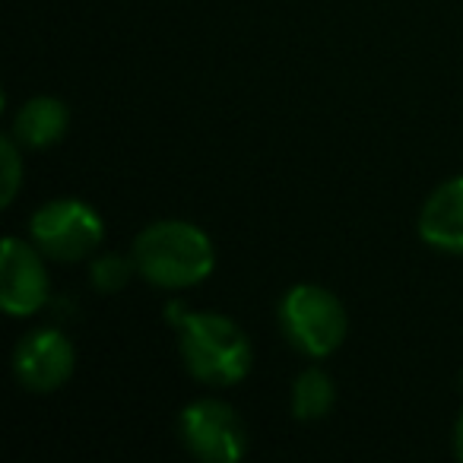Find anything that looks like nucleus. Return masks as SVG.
<instances>
[{"instance_id": "obj_1", "label": "nucleus", "mask_w": 463, "mask_h": 463, "mask_svg": "<svg viewBox=\"0 0 463 463\" xmlns=\"http://www.w3.org/2000/svg\"><path fill=\"white\" fill-rule=\"evenodd\" d=\"M134 267L156 289H191L216 267V248L200 225L187 219H159L140 229L130 248Z\"/></svg>"}, {"instance_id": "obj_2", "label": "nucleus", "mask_w": 463, "mask_h": 463, "mask_svg": "<svg viewBox=\"0 0 463 463\" xmlns=\"http://www.w3.org/2000/svg\"><path fill=\"white\" fill-rule=\"evenodd\" d=\"M178 353L194 381L206 387H232L248 378L254 346L248 334L216 311L178 315Z\"/></svg>"}, {"instance_id": "obj_3", "label": "nucleus", "mask_w": 463, "mask_h": 463, "mask_svg": "<svg viewBox=\"0 0 463 463\" xmlns=\"http://www.w3.org/2000/svg\"><path fill=\"white\" fill-rule=\"evenodd\" d=\"M283 336L308 359H327L349 334V315L330 289L317 283H298L279 298Z\"/></svg>"}, {"instance_id": "obj_4", "label": "nucleus", "mask_w": 463, "mask_h": 463, "mask_svg": "<svg viewBox=\"0 0 463 463\" xmlns=\"http://www.w3.org/2000/svg\"><path fill=\"white\" fill-rule=\"evenodd\" d=\"M29 239L45 258L73 264L86 260L102 248L105 222L86 200L58 197L42 203L29 219Z\"/></svg>"}, {"instance_id": "obj_5", "label": "nucleus", "mask_w": 463, "mask_h": 463, "mask_svg": "<svg viewBox=\"0 0 463 463\" xmlns=\"http://www.w3.org/2000/svg\"><path fill=\"white\" fill-rule=\"evenodd\" d=\"M178 438L187 454L203 463H239L251 448L245 419L216 397H200L181 410Z\"/></svg>"}, {"instance_id": "obj_6", "label": "nucleus", "mask_w": 463, "mask_h": 463, "mask_svg": "<svg viewBox=\"0 0 463 463\" xmlns=\"http://www.w3.org/2000/svg\"><path fill=\"white\" fill-rule=\"evenodd\" d=\"M52 296L45 254L26 239H4L0 248V308L10 317H33Z\"/></svg>"}, {"instance_id": "obj_7", "label": "nucleus", "mask_w": 463, "mask_h": 463, "mask_svg": "<svg viewBox=\"0 0 463 463\" xmlns=\"http://www.w3.org/2000/svg\"><path fill=\"white\" fill-rule=\"evenodd\" d=\"M77 372V349L61 330H33L14 349V374L29 393H54Z\"/></svg>"}, {"instance_id": "obj_8", "label": "nucleus", "mask_w": 463, "mask_h": 463, "mask_svg": "<svg viewBox=\"0 0 463 463\" xmlns=\"http://www.w3.org/2000/svg\"><path fill=\"white\" fill-rule=\"evenodd\" d=\"M419 239L444 254H463V175L448 178L425 197L416 219Z\"/></svg>"}, {"instance_id": "obj_9", "label": "nucleus", "mask_w": 463, "mask_h": 463, "mask_svg": "<svg viewBox=\"0 0 463 463\" xmlns=\"http://www.w3.org/2000/svg\"><path fill=\"white\" fill-rule=\"evenodd\" d=\"M67 130H71V109H67V102H61L54 96H35L20 105V111L14 115L10 134L16 137L20 146L48 149L64 140Z\"/></svg>"}, {"instance_id": "obj_10", "label": "nucleus", "mask_w": 463, "mask_h": 463, "mask_svg": "<svg viewBox=\"0 0 463 463\" xmlns=\"http://www.w3.org/2000/svg\"><path fill=\"white\" fill-rule=\"evenodd\" d=\"M336 403V384L324 368L311 365L305 372H298V378L292 381V419L296 422H317L324 419Z\"/></svg>"}, {"instance_id": "obj_11", "label": "nucleus", "mask_w": 463, "mask_h": 463, "mask_svg": "<svg viewBox=\"0 0 463 463\" xmlns=\"http://www.w3.org/2000/svg\"><path fill=\"white\" fill-rule=\"evenodd\" d=\"M134 258H124L118 251H105V254H92L90 264V279L96 286V292L102 296H115L124 286L130 283V273H134Z\"/></svg>"}, {"instance_id": "obj_12", "label": "nucleus", "mask_w": 463, "mask_h": 463, "mask_svg": "<svg viewBox=\"0 0 463 463\" xmlns=\"http://www.w3.org/2000/svg\"><path fill=\"white\" fill-rule=\"evenodd\" d=\"M0 172H4V184H0V203L10 206L20 194L23 184V156H20V143L14 134H7L0 140Z\"/></svg>"}, {"instance_id": "obj_13", "label": "nucleus", "mask_w": 463, "mask_h": 463, "mask_svg": "<svg viewBox=\"0 0 463 463\" xmlns=\"http://www.w3.org/2000/svg\"><path fill=\"white\" fill-rule=\"evenodd\" d=\"M454 457L463 463V410H460V416H457V422H454Z\"/></svg>"}]
</instances>
